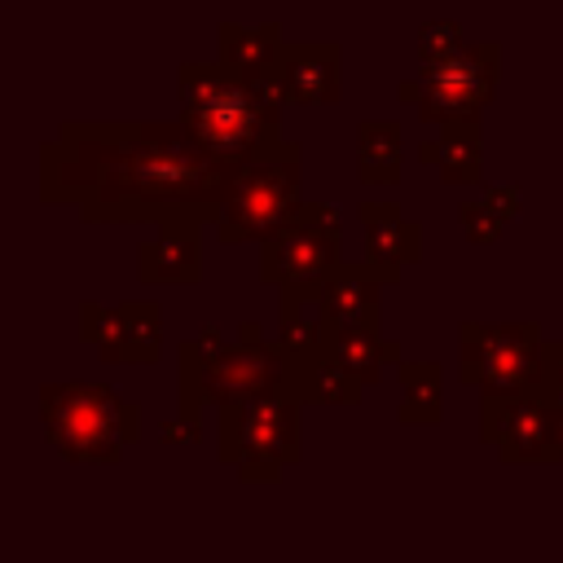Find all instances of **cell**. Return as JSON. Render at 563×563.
<instances>
[{
    "mask_svg": "<svg viewBox=\"0 0 563 563\" xmlns=\"http://www.w3.org/2000/svg\"><path fill=\"white\" fill-rule=\"evenodd\" d=\"M238 167L176 123H66L40 145V198L110 224H216Z\"/></svg>",
    "mask_w": 563,
    "mask_h": 563,
    "instance_id": "cell-1",
    "label": "cell"
},
{
    "mask_svg": "<svg viewBox=\"0 0 563 563\" xmlns=\"http://www.w3.org/2000/svg\"><path fill=\"white\" fill-rule=\"evenodd\" d=\"M282 75H246L220 57L180 66V123L233 167L282 136Z\"/></svg>",
    "mask_w": 563,
    "mask_h": 563,
    "instance_id": "cell-2",
    "label": "cell"
},
{
    "mask_svg": "<svg viewBox=\"0 0 563 563\" xmlns=\"http://www.w3.org/2000/svg\"><path fill=\"white\" fill-rule=\"evenodd\" d=\"M268 391L295 396V361L255 321H242L233 339L216 325H202L180 343V418L198 422L202 409Z\"/></svg>",
    "mask_w": 563,
    "mask_h": 563,
    "instance_id": "cell-3",
    "label": "cell"
},
{
    "mask_svg": "<svg viewBox=\"0 0 563 563\" xmlns=\"http://www.w3.org/2000/svg\"><path fill=\"white\" fill-rule=\"evenodd\" d=\"M40 422L66 462H119L141 435V409L110 383H44Z\"/></svg>",
    "mask_w": 563,
    "mask_h": 563,
    "instance_id": "cell-4",
    "label": "cell"
},
{
    "mask_svg": "<svg viewBox=\"0 0 563 563\" xmlns=\"http://www.w3.org/2000/svg\"><path fill=\"white\" fill-rule=\"evenodd\" d=\"M299 405L286 391L229 400L216 422V453L224 466H238L242 479L264 484L299 462Z\"/></svg>",
    "mask_w": 563,
    "mask_h": 563,
    "instance_id": "cell-5",
    "label": "cell"
},
{
    "mask_svg": "<svg viewBox=\"0 0 563 563\" xmlns=\"http://www.w3.org/2000/svg\"><path fill=\"white\" fill-rule=\"evenodd\" d=\"M295 207H299V145L277 136L273 145H264L238 167L233 189L211 224L216 242L224 246L264 242Z\"/></svg>",
    "mask_w": 563,
    "mask_h": 563,
    "instance_id": "cell-6",
    "label": "cell"
},
{
    "mask_svg": "<svg viewBox=\"0 0 563 563\" xmlns=\"http://www.w3.org/2000/svg\"><path fill=\"white\" fill-rule=\"evenodd\" d=\"M501 66V44L497 40H475L457 57L418 66L413 79L396 88L400 101L418 110L422 123H453V119H479V110L497 97V70Z\"/></svg>",
    "mask_w": 563,
    "mask_h": 563,
    "instance_id": "cell-7",
    "label": "cell"
},
{
    "mask_svg": "<svg viewBox=\"0 0 563 563\" xmlns=\"http://www.w3.org/2000/svg\"><path fill=\"white\" fill-rule=\"evenodd\" d=\"M462 383L510 396L541 383V325L537 321H462Z\"/></svg>",
    "mask_w": 563,
    "mask_h": 563,
    "instance_id": "cell-8",
    "label": "cell"
},
{
    "mask_svg": "<svg viewBox=\"0 0 563 563\" xmlns=\"http://www.w3.org/2000/svg\"><path fill=\"white\" fill-rule=\"evenodd\" d=\"M339 211L330 202H299L264 242H260V277L277 290L321 282L339 255Z\"/></svg>",
    "mask_w": 563,
    "mask_h": 563,
    "instance_id": "cell-9",
    "label": "cell"
},
{
    "mask_svg": "<svg viewBox=\"0 0 563 563\" xmlns=\"http://www.w3.org/2000/svg\"><path fill=\"white\" fill-rule=\"evenodd\" d=\"M554 409L559 400L537 383L528 391L479 400V440L497 449L501 462H559L554 457Z\"/></svg>",
    "mask_w": 563,
    "mask_h": 563,
    "instance_id": "cell-10",
    "label": "cell"
},
{
    "mask_svg": "<svg viewBox=\"0 0 563 563\" xmlns=\"http://www.w3.org/2000/svg\"><path fill=\"white\" fill-rule=\"evenodd\" d=\"M79 339L114 365H154L163 356V308L154 299L79 303Z\"/></svg>",
    "mask_w": 563,
    "mask_h": 563,
    "instance_id": "cell-11",
    "label": "cell"
},
{
    "mask_svg": "<svg viewBox=\"0 0 563 563\" xmlns=\"http://www.w3.org/2000/svg\"><path fill=\"white\" fill-rule=\"evenodd\" d=\"M383 286H391V277L374 260H339L321 277V303L334 325H383Z\"/></svg>",
    "mask_w": 563,
    "mask_h": 563,
    "instance_id": "cell-12",
    "label": "cell"
},
{
    "mask_svg": "<svg viewBox=\"0 0 563 563\" xmlns=\"http://www.w3.org/2000/svg\"><path fill=\"white\" fill-rule=\"evenodd\" d=\"M339 57L334 40H286L282 48V88L295 106H330L339 101Z\"/></svg>",
    "mask_w": 563,
    "mask_h": 563,
    "instance_id": "cell-13",
    "label": "cell"
},
{
    "mask_svg": "<svg viewBox=\"0 0 563 563\" xmlns=\"http://www.w3.org/2000/svg\"><path fill=\"white\" fill-rule=\"evenodd\" d=\"M356 216H361V229H365V242H369V260L391 282H400V273L409 264H418V255H422V229L396 202H378V198L361 202Z\"/></svg>",
    "mask_w": 563,
    "mask_h": 563,
    "instance_id": "cell-14",
    "label": "cell"
},
{
    "mask_svg": "<svg viewBox=\"0 0 563 563\" xmlns=\"http://www.w3.org/2000/svg\"><path fill=\"white\" fill-rule=\"evenodd\" d=\"M198 229L202 224H158V233L136 251V273L145 282H198L202 255H198Z\"/></svg>",
    "mask_w": 563,
    "mask_h": 563,
    "instance_id": "cell-15",
    "label": "cell"
},
{
    "mask_svg": "<svg viewBox=\"0 0 563 563\" xmlns=\"http://www.w3.org/2000/svg\"><path fill=\"white\" fill-rule=\"evenodd\" d=\"M330 356L369 387L387 374V365H400V343L383 339V325H334Z\"/></svg>",
    "mask_w": 563,
    "mask_h": 563,
    "instance_id": "cell-16",
    "label": "cell"
},
{
    "mask_svg": "<svg viewBox=\"0 0 563 563\" xmlns=\"http://www.w3.org/2000/svg\"><path fill=\"white\" fill-rule=\"evenodd\" d=\"M282 48H286V40H282V26L277 22H264L255 31L233 26V22H220L216 26V57L229 62V66H238V70H246V75H277Z\"/></svg>",
    "mask_w": 563,
    "mask_h": 563,
    "instance_id": "cell-17",
    "label": "cell"
},
{
    "mask_svg": "<svg viewBox=\"0 0 563 563\" xmlns=\"http://www.w3.org/2000/svg\"><path fill=\"white\" fill-rule=\"evenodd\" d=\"M418 158L431 163L444 185H479V119L444 123L440 141L422 145Z\"/></svg>",
    "mask_w": 563,
    "mask_h": 563,
    "instance_id": "cell-18",
    "label": "cell"
},
{
    "mask_svg": "<svg viewBox=\"0 0 563 563\" xmlns=\"http://www.w3.org/2000/svg\"><path fill=\"white\" fill-rule=\"evenodd\" d=\"M444 413V365L440 361H400V405L405 427H435Z\"/></svg>",
    "mask_w": 563,
    "mask_h": 563,
    "instance_id": "cell-19",
    "label": "cell"
},
{
    "mask_svg": "<svg viewBox=\"0 0 563 563\" xmlns=\"http://www.w3.org/2000/svg\"><path fill=\"white\" fill-rule=\"evenodd\" d=\"M356 176L365 185H396L400 180V123L396 119H365L356 128Z\"/></svg>",
    "mask_w": 563,
    "mask_h": 563,
    "instance_id": "cell-20",
    "label": "cell"
},
{
    "mask_svg": "<svg viewBox=\"0 0 563 563\" xmlns=\"http://www.w3.org/2000/svg\"><path fill=\"white\" fill-rule=\"evenodd\" d=\"M361 378L352 374V369H343L330 352L321 356V361H312L303 374H299V400L308 405H356L361 400Z\"/></svg>",
    "mask_w": 563,
    "mask_h": 563,
    "instance_id": "cell-21",
    "label": "cell"
},
{
    "mask_svg": "<svg viewBox=\"0 0 563 563\" xmlns=\"http://www.w3.org/2000/svg\"><path fill=\"white\" fill-rule=\"evenodd\" d=\"M466 31L457 22H427L418 26V66H435V62H449L466 48Z\"/></svg>",
    "mask_w": 563,
    "mask_h": 563,
    "instance_id": "cell-22",
    "label": "cell"
},
{
    "mask_svg": "<svg viewBox=\"0 0 563 563\" xmlns=\"http://www.w3.org/2000/svg\"><path fill=\"white\" fill-rule=\"evenodd\" d=\"M462 229H466V238H471L475 246H484V242H497V238H501L506 220L479 198V202H466V207H462Z\"/></svg>",
    "mask_w": 563,
    "mask_h": 563,
    "instance_id": "cell-23",
    "label": "cell"
},
{
    "mask_svg": "<svg viewBox=\"0 0 563 563\" xmlns=\"http://www.w3.org/2000/svg\"><path fill=\"white\" fill-rule=\"evenodd\" d=\"M541 387L563 400V339H545L541 343Z\"/></svg>",
    "mask_w": 563,
    "mask_h": 563,
    "instance_id": "cell-24",
    "label": "cell"
},
{
    "mask_svg": "<svg viewBox=\"0 0 563 563\" xmlns=\"http://www.w3.org/2000/svg\"><path fill=\"white\" fill-rule=\"evenodd\" d=\"M198 435H202V427H198L194 418H180V422L163 427V440H167V444H194Z\"/></svg>",
    "mask_w": 563,
    "mask_h": 563,
    "instance_id": "cell-25",
    "label": "cell"
},
{
    "mask_svg": "<svg viewBox=\"0 0 563 563\" xmlns=\"http://www.w3.org/2000/svg\"><path fill=\"white\" fill-rule=\"evenodd\" d=\"M554 457L563 462V400H559V409H554Z\"/></svg>",
    "mask_w": 563,
    "mask_h": 563,
    "instance_id": "cell-26",
    "label": "cell"
}]
</instances>
